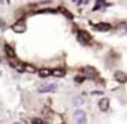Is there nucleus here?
I'll use <instances>...</instances> for the list:
<instances>
[{
  "label": "nucleus",
  "mask_w": 127,
  "mask_h": 124,
  "mask_svg": "<svg viewBox=\"0 0 127 124\" xmlns=\"http://www.w3.org/2000/svg\"><path fill=\"white\" fill-rule=\"evenodd\" d=\"M74 119H75V121H77L78 124H85V121H86V113H85V110L77 109L74 112Z\"/></svg>",
  "instance_id": "f257e3e1"
},
{
  "label": "nucleus",
  "mask_w": 127,
  "mask_h": 124,
  "mask_svg": "<svg viewBox=\"0 0 127 124\" xmlns=\"http://www.w3.org/2000/svg\"><path fill=\"white\" fill-rule=\"evenodd\" d=\"M26 30V23L25 21H18V22H15L14 25H12V31H15V33H23V31Z\"/></svg>",
  "instance_id": "f03ea898"
},
{
  "label": "nucleus",
  "mask_w": 127,
  "mask_h": 124,
  "mask_svg": "<svg viewBox=\"0 0 127 124\" xmlns=\"http://www.w3.org/2000/svg\"><path fill=\"white\" fill-rule=\"evenodd\" d=\"M77 40L81 42V44L86 45L89 41H90V36H89L88 33H85V31H79V33H78V36H77Z\"/></svg>",
  "instance_id": "7ed1b4c3"
},
{
  "label": "nucleus",
  "mask_w": 127,
  "mask_h": 124,
  "mask_svg": "<svg viewBox=\"0 0 127 124\" xmlns=\"http://www.w3.org/2000/svg\"><path fill=\"white\" fill-rule=\"evenodd\" d=\"M98 108L102 110V112L108 110V108H109V99L108 98H101L98 101Z\"/></svg>",
  "instance_id": "20e7f679"
},
{
  "label": "nucleus",
  "mask_w": 127,
  "mask_h": 124,
  "mask_svg": "<svg viewBox=\"0 0 127 124\" xmlns=\"http://www.w3.org/2000/svg\"><path fill=\"white\" fill-rule=\"evenodd\" d=\"M82 71L85 72L88 76H96L98 72H97V70L96 68H93V67H90V66H88V67H83L82 68Z\"/></svg>",
  "instance_id": "39448f33"
},
{
  "label": "nucleus",
  "mask_w": 127,
  "mask_h": 124,
  "mask_svg": "<svg viewBox=\"0 0 127 124\" xmlns=\"http://www.w3.org/2000/svg\"><path fill=\"white\" fill-rule=\"evenodd\" d=\"M56 90V85L49 83V85H45L40 87V93H49V91H55Z\"/></svg>",
  "instance_id": "423d86ee"
},
{
  "label": "nucleus",
  "mask_w": 127,
  "mask_h": 124,
  "mask_svg": "<svg viewBox=\"0 0 127 124\" xmlns=\"http://www.w3.org/2000/svg\"><path fill=\"white\" fill-rule=\"evenodd\" d=\"M94 29H97V30H100V31H108L111 29V25L107 22H101V23H98V25H94Z\"/></svg>",
  "instance_id": "0eeeda50"
},
{
  "label": "nucleus",
  "mask_w": 127,
  "mask_h": 124,
  "mask_svg": "<svg viewBox=\"0 0 127 124\" xmlns=\"http://www.w3.org/2000/svg\"><path fill=\"white\" fill-rule=\"evenodd\" d=\"M115 79L118 80V82H120V83H124V82L127 80V76H126V74H124V72L116 71V72H115Z\"/></svg>",
  "instance_id": "6e6552de"
},
{
  "label": "nucleus",
  "mask_w": 127,
  "mask_h": 124,
  "mask_svg": "<svg viewBox=\"0 0 127 124\" xmlns=\"http://www.w3.org/2000/svg\"><path fill=\"white\" fill-rule=\"evenodd\" d=\"M51 74H52L55 78H62V76L66 75V70L64 68H55L53 71H51Z\"/></svg>",
  "instance_id": "1a4fd4ad"
},
{
  "label": "nucleus",
  "mask_w": 127,
  "mask_h": 124,
  "mask_svg": "<svg viewBox=\"0 0 127 124\" xmlns=\"http://www.w3.org/2000/svg\"><path fill=\"white\" fill-rule=\"evenodd\" d=\"M38 75L41 78H47V76H49L51 75V70H48V68H41V70H38Z\"/></svg>",
  "instance_id": "9d476101"
},
{
  "label": "nucleus",
  "mask_w": 127,
  "mask_h": 124,
  "mask_svg": "<svg viewBox=\"0 0 127 124\" xmlns=\"http://www.w3.org/2000/svg\"><path fill=\"white\" fill-rule=\"evenodd\" d=\"M23 71L29 72V74H34V72H36V67L30 66V64H25V66H23Z\"/></svg>",
  "instance_id": "9b49d317"
},
{
  "label": "nucleus",
  "mask_w": 127,
  "mask_h": 124,
  "mask_svg": "<svg viewBox=\"0 0 127 124\" xmlns=\"http://www.w3.org/2000/svg\"><path fill=\"white\" fill-rule=\"evenodd\" d=\"M6 52H7V55L10 56V59H14V57H15V52H14V50H12L11 48L8 47V45L6 47Z\"/></svg>",
  "instance_id": "f8f14e48"
},
{
  "label": "nucleus",
  "mask_w": 127,
  "mask_h": 124,
  "mask_svg": "<svg viewBox=\"0 0 127 124\" xmlns=\"http://www.w3.org/2000/svg\"><path fill=\"white\" fill-rule=\"evenodd\" d=\"M32 124H44V121H42L41 119H38V117H34L33 120H32Z\"/></svg>",
  "instance_id": "ddd939ff"
},
{
  "label": "nucleus",
  "mask_w": 127,
  "mask_h": 124,
  "mask_svg": "<svg viewBox=\"0 0 127 124\" xmlns=\"http://www.w3.org/2000/svg\"><path fill=\"white\" fill-rule=\"evenodd\" d=\"M62 11H63V14L66 15L67 18H70V19H72V15L70 14V11H67V10H64V8H62Z\"/></svg>",
  "instance_id": "4468645a"
},
{
  "label": "nucleus",
  "mask_w": 127,
  "mask_h": 124,
  "mask_svg": "<svg viewBox=\"0 0 127 124\" xmlns=\"http://www.w3.org/2000/svg\"><path fill=\"white\" fill-rule=\"evenodd\" d=\"M77 80H78V82H82L83 78H82V76H75V82H77Z\"/></svg>",
  "instance_id": "2eb2a0df"
},
{
  "label": "nucleus",
  "mask_w": 127,
  "mask_h": 124,
  "mask_svg": "<svg viewBox=\"0 0 127 124\" xmlns=\"http://www.w3.org/2000/svg\"><path fill=\"white\" fill-rule=\"evenodd\" d=\"M72 3H75V4H81V3H82V0H72Z\"/></svg>",
  "instance_id": "dca6fc26"
},
{
  "label": "nucleus",
  "mask_w": 127,
  "mask_h": 124,
  "mask_svg": "<svg viewBox=\"0 0 127 124\" xmlns=\"http://www.w3.org/2000/svg\"><path fill=\"white\" fill-rule=\"evenodd\" d=\"M3 3H6V0H0V4H3Z\"/></svg>",
  "instance_id": "f3484780"
},
{
  "label": "nucleus",
  "mask_w": 127,
  "mask_h": 124,
  "mask_svg": "<svg viewBox=\"0 0 127 124\" xmlns=\"http://www.w3.org/2000/svg\"><path fill=\"white\" fill-rule=\"evenodd\" d=\"M6 3H10V0H6Z\"/></svg>",
  "instance_id": "a211bd4d"
},
{
  "label": "nucleus",
  "mask_w": 127,
  "mask_h": 124,
  "mask_svg": "<svg viewBox=\"0 0 127 124\" xmlns=\"http://www.w3.org/2000/svg\"><path fill=\"white\" fill-rule=\"evenodd\" d=\"M14 124H21V123H14Z\"/></svg>",
  "instance_id": "6ab92c4d"
},
{
  "label": "nucleus",
  "mask_w": 127,
  "mask_h": 124,
  "mask_svg": "<svg viewBox=\"0 0 127 124\" xmlns=\"http://www.w3.org/2000/svg\"><path fill=\"white\" fill-rule=\"evenodd\" d=\"M0 63H1V59H0Z\"/></svg>",
  "instance_id": "aec40b11"
}]
</instances>
